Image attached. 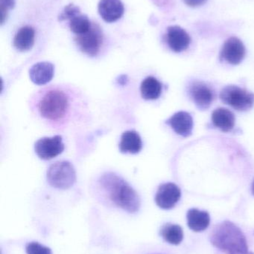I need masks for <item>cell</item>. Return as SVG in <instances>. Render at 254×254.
I'll use <instances>...</instances> for the list:
<instances>
[{"label":"cell","mask_w":254,"mask_h":254,"mask_svg":"<svg viewBox=\"0 0 254 254\" xmlns=\"http://www.w3.org/2000/svg\"><path fill=\"white\" fill-rule=\"evenodd\" d=\"M91 26L92 23L86 15H78L70 20V30L77 35L87 32Z\"/></svg>","instance_id":"44dd1931"},{"label":"cell","mask_w":254,"mask_h":254,"mask_svg":"<svg viewBox=\"0 0 254 254\" xmlns=\"http://www.w3.org/2000/svg\"><path fill=\"white\" fill-rule=\"evenodd\" d=\"M143 147L141 137L135 131H126L122 134L119 149L123 153L137 154Z\"/></svg>","instance_id":"ac0fdd59"},{"label":"cell","mask_w":254,"mask_h":254,"mask_svg":"<svg viewBox=\"0 0 254 254\" xmlns=\"http://www.w3.org/2000/svg\"><path fill=\"white\" fill-rule=\"evenodd\" d=\"M189 93L196 107L201 110H207L214 100V91L204 82H192L189 86Z\"/></svg>","instance_id":"ba28073f"},{"label":"cell","mask_w":254,"mask_h":254,"mask_svg":"<svg viewBox=\"0 0 254 254\" xmlns=\"http://www.w3.org/2000/svg\"><path fill=\"white\" fill-rule=\"evenodd\" d=\"M101 188L110 200L128 213H136L140 207L137 192L122 178L114 173L103 175L99 181Z\"/></svg>","instance_id":"7a4b0ae2"},{"label":"cell","mask_w":254,"mask_h":254,"mask_svg":"<svg viewBox=\"0 0 254 254\" xmlns=\"http://www.w3.org/2000/svg\"><path fill=\"white\" fill-rule=\"evenodd\" d=\"M80 8H79V7H78V6L75 5V4H67V5L64 7L62 12L60 13L59 16H58V20L64 21L67 20V19L71 20L75 16L80 14Z\"/></svg>","instance_id":"7402d4cb"},{"label":"cell","mask_w":254,"mask_h":254,"mask_svg":"<svg viewBox=\"0 0 254 254\" xmlns=\"http://www.w3.org/2000/svg\"><path fill=\"white\" fill-rule=\"evenodd\" d=\"M185 4L190 7H198L204 5L207 0H183Z\"/></svg>","instance_id":"d4e9b609"},{"label":"cell","mask_w":254,"mask_h":254,"mask_svg":"<svg viewBox=\"0 0 254 254\" xmlns=\"http://www.w3.org/2000/svg\"><path fill=\"white\" fill-rule=\"evenodd\" d=\"M27 254H52L49 248L42 246L40 243L32 242L27 244Z\"/></svg>","instance_id":"603a6c76"},{"label":"cell","mask_w":254,"mask_h":254,"mask_svg":"<svg viewBox=\"0 0 254 254\" xmlns=\"http://www.w3.org/2000/svg\"><path fill=\"white\" fill-rule=\"evenodd\" d=\"M34 149L39 158L43 160H50L62 153L64 150L62 137L60 135L52 137H43L37 140Z\"/></svg>","instance_id":"52a82bcc"},{"label":"cell","mask_w":254,"mask_h":254,"mask_svg":"<svg viewBox=\"0 0 254 254\" xmlns=\"http://www.w3.org/2000/svg\"><path fill=\"white\" fill-rule=\"evenodd\" d=\"M98 10L101 17L110 23L122 17L125 7L121 0H101L98 3Z\"/></svg>","instance_id":"7c38bea8"},{"label":"cell","mask_w":254,"mask_h":254,"mask_svg":"<svg viewBox=\"0 0 254 254\" xmlns=\"http://www.w3.org/2000/svg\"><path fill=\"white\" fill-rule=\"evenodd\" d=\"M162 83L152 76L144 79L140 86L142 97L146 100L158 99L162 93Z\"/></svg>","instance_id":"d6986e66"},{"label":"cell","mask_w":254,"mask_h":254,"mask_svg":"<svg viewBox=\"0 0 254 254\" xmlns=\"http://www.w3.org/2000/svg\"><path fill=\"white\" fill-rule=\"evenodd\" d=\"M189 228L195 232L205 231L210 225V217L207 212L198 209H190L186 215Z\"/></svg>","instance_id":"9a60e30c"},{"label":"cell","mask_w":254,"mask_h":254,"mask_svg":"<svg viewBox=\"0 0 254 254\" xmlns=\"http://www.w3.org/2000/svg\"><path fill=\"white\" fill-rule=\"evenodd\" d=\"M55 67L49 62L34 64L29 71L30 78L37 85H45L53 78Z\"/></svg>","instance_id":"5bb4252c"},{"label":"cell","mask_w":254,"mask_h":254,"mask_svg":"<svg viewBox=\"0 0 254 254\" xmlns=\"http://www.w3.org/2000/svg\"><path fill=\"white\" fill-rule=\"evenodd\" d=\"M210 242L226 254H251L243 231L230 221H225L215 227L210 235Z\"/></svg>","instance_id":"3957f363"},{"label":"cell","mask_w":254,"mask_h":254,"mask_svg":"<svg viewBox=\"0 0 254 254\" xmlns=\"http://www.w3.org/2000/svg\"><path fill=\"white\" fill-rule=\"evenodd\" d=\"M47 181L51 186L58 189L71 188L76 181V173L73 164L67 161L54 163L48 170Z\"/></svg>","instance_id":"277c9868"},{"label":"cell","mask_w":254,"mask_h":254,"mask_svg":"<svg viewBox=\"0 0 254 254\" xmlns=\"http://www.w3.org/2000/svg\"><path fill=\"white\" fill-rule=\"evenodd\" d=\"M220 99L224 104L231 106L238 111H247L254 104V95L237 86H226L220 92Z\"/></svg>","instance_id":"5b68a950"},{"label":"cell","mask_w":254,"mask_h":254,"mask_svg":"<svg viewBox=\"0 0 254 254\" xmlns=\"http://www.w3.org/2000/svg\"><path fill=\"white\" fill-rule=\"evenodd\" d=\"M35 40V31L31 26H24L13 38V46L19 52H27L32 49Z\"/></svg>","instance_id":"e0dca14e"},{"label":"cell","mask_w":254,"mask_h":254,"mask_svg":"<svg viewBox=\"0 0 254 254\" xmlns=\"http://www.w3.org/2000/svg\"><path fill=\"white\" fill-rule=\"evenodd\" d=\"M166 40L169 47L175 53L184 52L191 43L189 34L178 25L168 27Z\"/></svg>","instance_id":"8fae6325"},{"label":"cell","mask_w":254,"mask_h":254,"mask_svg":"<svg viewBox=\"0 0 254 254\" xmlns=\"http://www.w3.org/2000/svg\"><path fill=\"white\" fill-rule=\"evenodd\" d=\"M161 237L169 244L177 246L183 240V231L181 227L174 224H165L161 229Z\"/></svg>","instance_id":"ffe728a7"},{"label":"cell","mask_w":254,"mask_h":254,"mask_svg":"<svg viewBox=\"0 0 254 254\" xmlns=\"http://www.w3.org/2000/svg\"><path fill=\"white\" fill-rule=\"evenodd\" d=\"M155 5L159 7H167L169 4L171 0H152Z\"/></svg>","instance_id":"484cf974"},{"label":"cell","mask_w":254,"mask_h":254,"mask_svg":"<svg viewBox=\"0 0 254 254\" xmlns=\"http://www.w3.org/2000/svg\"><path fill=\"white\" fill-rule=\"evenodd\" d=\"M15 6V0H0V12H1V25H3L7 17L8 10Z\"/></svg>","instance_id":"cb8c5ba5"},{"label":"cell","mask_w":254,"mask_h":254,"mask_svg":"<svg viewBox=\"0 0 254 254\" xmlns=\"http://www.w3.org/2000/svg\"><path fill=\"white\" fill-rule=\"evenodd\" d=\"M252 193H253V195H254V179L253 183H252Z\"/></svg>","instance_id":"4316f807"},{"label":"cell","mask_w":254,"mask_h":254,"mask_svg":"<svg viewBox=\"0 0 254 254\" xmlns=\"http://www.w3.org/2000/svg\"><path fill=\"white\" fill-rule=\"evenodd\" d=\"M166 124L169 125L177 134L183 137H189L192 134L193 119L191 115L186 112L175 113L167 121Z\"/></svg>","instance_id":"4fadbf2b"},{"label":"cell","mask_w":254,"mask_h":254,"mask_svg":"<svg viewBox=\"0 0 254 254\" xmlns=\"http://www.w3.org/2000/svg\"><path fill=\"white\" fill-rule=\"evenodd\" d=\"M80 50L89 57H95L100 52L103 43V34L97 24H92L90 29L76 38Z\"/></svg>","instance_id":"8992f818"},{"label":"cell","mask_w":254,"mask_h":254,"mask_svg":"<svg viewBox=\"0 0 254 254\" xmlns=\"http://www.w3.org/2000/svg\"><path fill=\"white\" fill-rule=\"evenodd\" d=\"M36 110L47 122H64L70 113L71 99L67 92L59 87L43 89L36 98Z\"/></svg>","instance_id":"6da1fadb"},{"label":"cell","mask_w":254,"mask_h":254,"mask_svg":"<svg viewBox=\"0 0 254 254\" xmlns=\"http://www.w3.org/2000/svg\"><path fill=\"white\" fill-rule=\"evenodd\" d=\"M235 121L234 113L228 109H216L212 114V122L214 126L225 132L231 131L234 128Z\"/></svg>","instance_id":"2e32d148"},{"label":"cell","mask_w":254,"mask_h":254,"mask_svg":"<svg viewBox=\"0 0 254 254\" xmlns=\"http://www.w3.org/2000/svg\"><path fill=\"white\" fill-rule=\"evenodd\" d=\"M246 56V47L237 37H230L222 46L220 58L232 65L240 64Z\"/></svg>","instance_id":"9c48e42d"},{"label":"cell","mask_w":254,"mask_h":254,"mask_svg":"<svg viewBox=\"0 0 254 254\" xmlns=\"http://www.w3.org/2000/svg\"><path fill=\"white\" fill-rule=\"evenodd\" d=\"M181 196L180 188L173 183H166L158 188L155 201L158 207L169 210L176 205Z\"/></svg>","instance_id":"30bf717a"}]
</instances>
